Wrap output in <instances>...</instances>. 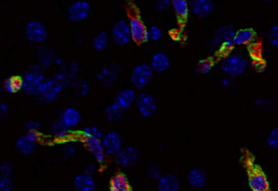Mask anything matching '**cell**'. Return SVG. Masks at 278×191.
I'll list each match as a JSON object with an SVG mask.
<instances>
[{"label": "cell", "instance_id": "45", "mask_svg": "<svg viewBox=\"0 0 278 191\" xmlns=\"http://www.w3.org/2000/svg\"><path fill=\"white\" fill-rule=\"evenodd\" d=\"M13 181L9 177H0V191H12Z\"/></svg>", "mask_w": 278, "mask_h": 191}, {"label": "cell", "instance_id": "55", "mask_svg": "<svg viewBox=\"0 0 278 191\" xmlns=\"http://www.w3.org/2000/svg\"><path fill=\"white\" fill-rule=\"evenodd\" d=\"M261 3H264V4H268V3L273 2L275 0H258Z\"/></svg>", "mask_w": 278, "mask_h": 191}, {"label": "cell", "instance_id": "39", "mask_svg": "<svg viewBox=\"0 0 278 191\" xmlns=\"http://www.w3.org/2000/svg\"><path fill=\"white\" fill-rule=\"evenodd\" d=\"M53 79L57 82L58 84L60 85L63 90H65L66 87H70L71 80H72L67 74L61 72V71H58L54 74Z\"/></svg>", "mask_w": 278, "mask_h": 191}, {"label": "cell", "instance_id": "1", "mask_svg": "<svg viewBox=\"0 0 278 191\" xmlns=\"http://www.w3.org/2000/svg\"><path fill=\"white\" fill-rule=\"evenodd\" d=\"M45 68L41 64H35L25 70L21 77L22 89L21 92L29 96H39L42 85L45 79Z\"/></svg>", "mask_w": 278, "mask_h": 191}, {"label": "cell", "instance_id": "33", "mask_svg": "<svg viewBox=\"0 0 278 191\" xmlns=\"http://www.w3.org/2000/svg\"><path fill=\"white\" fill-rule=\"evenodd\" d=\"M81 135L84 138H95L101 140L105 135V132L98 126H87L81 131Z\"/></svg>", "mask_w": 278, "mask_h": 191}, {"label": "cell", "instance_id": "5", "mask_svg": "<svg viewBox=\"0 0 278 191\" xmlns=\"http://www.w3.org/2000/svg\"><path fill=\"white\" fill-rule=\"evenodd\" d=\"M140 150L136 146H122L114 157V161L122 169H128L136 165L140 161Z\"/></svg>", "mask_w": 278, "mask_h": 191}, {"label": "cell", "instance_id": "47", "mask_svg": "<svg viewBox=\"0 0 278 191\" xmlns=\"http://www.w3.org/2000/svg\"><path fill=\"white\" fill-rule=\"evenodd\" d=\"M24 127L27 130H35L39 132L41 130V123L37 121H29L24 123Z\"/></svg>", "mask_w": 278, "mask_h": 191}, {"label": "cell", "instance_id": "46", "mask_svg": "<svg viewBox=\"0 0 278 191\" xmlns=\"http://www.w3.org/2000/svg\"><path fill=\"white\" fill-rule=\"evenodd\" d=\"M151 35V40L152 41H159L163 37V30L157 25H152L149 29Z\"/></svg>", "mask_w": 278, "mask_h": 191}, {"label": "cell", "instance_id": "20", "mask_svg": "<svg viewBox=\"0 0 278 191\" xmlns=\"http://www.w3.org/2000/svg\"><path fill=\"white\" fill-rule=\"evenodd\" d=\"M248 184L252 191H269V184L267 177L259 171L250 175Z\"/></svg>", "mask_w": 278, "mask_h": 191}, {"label": "cell", "instance_id": "29", "mask_svg": "<svg viewBox=\"0 0 278 191\" xmlns=\"http://www.w3.org/2000/svg\"><path fill=\"white\" fill-rule=\"evenodd\" d=\"M105 115L109 122H119L123 119L124 111L112 103L105 107Z\"/></svg>", "mask_w": 278, "mask_h": 191}, {"label": "cell", "instance_id": "16", "mask_svg": "<svg viewBox=\"0 0 278 191\" xmlns=\"http://www.w3.org/2000/svg\"><path fill=\"white\" fill-rule=\"evenodd\" d=\"M190 9L197 17L206 18L213 13L214 3L213 0H191Z\"/></svg>", "mask_w": 278, "mask_h": 191}, {"label": "cell", "instance_id": "27", "mask_svg": "<svg viewBox=\"0 0 278 191\" xmlns=\"http://www.w3.org/2000/svg\"><path fill=\"white\" fill-rule=\"evenodd\" d=\"M51 134L58 140H66L70 135V130L65 126L60 118H56L51 126Z\"/></svg>", "mask_w": 278, "mask_h": 191}, {"label": "cell", "instance_id": "51", "mask_svg": "<svg viewBox=\"0 0 278 191\" xmlns=\"http://www.w3.org/2000/svg\"><path fill=\"white\" fill-rule=\"evenodd\" d=\"M9 107L7 106V104H5V103H0V116H1V118L4 119L5 117L8 116L9 114Z\"/></svg>", "mask_w": 278, "mask_h": 191}, {"label": "cell", "instance_id": "8", "mask_svg": "<svg viewBox=\"0 0 278 191\" xmlns=\"http://www.w3.org/2000/svg\"><path fill=\"white\" fill-rule=\"evenodd\" d=\"M136 109L143 118H151L157 111V101L155 97L147 92L137 94L136 102Z\"/></svg>", "mask_w": 278, "mask_h": 191}, {"label": "cell", "instance_id": "53", "mask_svg": "<svg viewBox=\"0 0 278 191\" xmlns=\"http://www.w3.org/2000/svg\"><path fill=\"white\" fill-rule=\"evenodd\" d=\"M150 32H149V29H147L146 32H145L144 36H143V39L142 40H141V43H140V44H145V43H148V42L150 41Z\"/></svg>", "mask_w": 278, "mask_h": 191}, {"label": "cell", "instance_id": "41", "mask_svg": "<svg viewBox=\"0 0 278 191\" xmlns=\"http://www.w3.org/2000/svg\"><path fill=\"white\" fill-rule=\"evenodd\" d=\"M13 173H14V168L13 165L9 161H4L1 164V168H0V177H13Z\"/></svg>", "mask_w": 278, "mask_h": 191}, {"label": "cell", "instance_id": "49", "mask_svg": "<svg viewBox=\"0 0 278 191\" xmlns=\"http://www.w3.org/2000/svg\"><path fill=\"white\" fill-rule=\"evenodd\" d=\"M56 64L57 66V68H59V71L65 72H66V68H67L68 62H66V60L62 59V58H58L57 60H56Z\"/></svg>", "mask_w": 278, "mask_h": 191}, {"label": "cell", "instance_id": "30", "mask_svg": "<svg viewBox=\"0 0 278 191\" xmlns=\"http://www.w3.org/2000/svg\"><path fill=\"white\" fill-rule=\"evenodd\" d=\"M70 87L71 91H74V95L78 97L85 96L88 93L89 87L87 82L78 77L71 80Z\"/></svg>", "mask_w": 278, "mask_h": 191}, {"label": "cell", "instance_id": "37", "mask_svg": "<svg viewBox=\"0 0 278 191\" xmlns=\"http://www.w3.org/2000/svg\"><path fill=\"white\" fill-rule=\"evenodd\" d=\"M147 176L148 179L152 181H158L159 177L162 176L161 170L155 163L148 162L147 166Z\"/></svg>", "mask_w": 278, "mask_h": 191}, {"label": "cell", "instance_id": "40", "mask_svg": "<svg viewBox=\"0 0 278 191\" xmlns=\"http://www.w3.org/2000/svg\"><path fill=\"white\" fill-rule=\"evenodd\" d=\"M267 143L269 147L273 150H278V128L275 127L269 132L267 136Z\"/></svg>", "mask_w": 278, "mask_h": 191}, {"label": "cell", "instance_id": "22", "mask_svg": "<svg viewBox=\"0 0 278 191\" xmlns=\"http://www.w3.org/2000/svg\"><path fill=\"white\" fill-rule=\"evenodd\" d=\"M74 187L76 191H95L96 183L91 175L83 173L74 177Z\"/></svg>", "mask_w": 278, "mask_h": 191}, {"label": "cell", "instance_id": "44", "mask_svg": "<svg viewBox=\"0 0 278 191\" xmlns=\"http://www.w3.org/2000/svg\"><path fill=\"white\" fill-rule=\"evenodd\" d=\"M237 83V79L233 77L229 76V75H225L221 79V84L222 87L225 89H231L234 87Z\"/></svg>", "mask_w": 278, "mask_h": 191}, {"label": "cell", "instance_id": "15", "mask_svg": "<svg viewBox=\"0 0 278 191\" xmlns=\"http://www.w3.org/2000/svg\"><path fill=\"white\" fill-rule=\"evenodd\" d=\"M59 118L69 130H73L80 123L81 113L75 107H65L59 113Z\"/></svg>", "mask_w": 278, "mask_h": 191}, {"label": "cell", "instance_id": "14", "mask_svg": "<svg viewBox=\"0 0 278 191\" xmlns=\"http://www.w3.org/2000/svg\"><path fill=\"white\" fill-rule=\"evenodd\" d=\"M38 63L44 66V68H50L56 64L57 55L54 48L49 46H40L36 51Z\"/></svg>", "mask_w": 278, "mask_h": 191}, {"label": "cell", "instance_id": "10", "mask_svg": "<svg viewBox=\"0 0 278 191\" xmlns=\"http://www.w3.org/2000/svg\"><path fill=\"white\" fill-rule=\"evenodd\" d=\"M111 39L117 46H125L132 40L130 25L126 20H120L112 27Z\"/></svg>", "mask_w": 278, "mask_h": 191}, {"label": "cell", "instance_id": "24", "mask_svg": "<svg viewBox=\"0 0 278 191\" xmlns=\"http://www.w3.org/2000/svg\"><path fill=\"white\" fill-rule=\"evenodd\" d=\"M110 191H132L128 177L123 173H118L114 175L109 183Z\"/></svg>", "mask_w": 278, "mask_h": 191}, {"label": "cell", "instance_id": "18", "mask_svg": "<svg viewBox=\"0 0 278 191\" xmlns=\"http://www.w3.org/2000/svg\"><path fill=\"white\" fill-rule=\"evenodd\" d=\"M83 142L89 151L93 155L96 161L98 164H103L106 159V153L104 150L101 140L95 138H84Z\"/></svg>", "mask_w": 278, "mask_h": 191}, {"label": "cell", "instance_id": "26", "mask_svg": "<svg viewBox=\"0 0 278 191\" xmlns=\"http://www.w3.org/2000/svg\"><path fill=\"white\" fill-rule=\"evenodd\" d=\"M256 33L252 29H241L235 33L234 46L248 45L256 40Z\"/></svg>", "mask_w": 278, "mask_h": 191}, {"label": "cell", "instance_id": "2", "mask_svg": "<svg viewBox=\"0 0 278 191\" xmlns=\"http://www.w3.org/2000/svg\"><path fill=\"white\" fill-rule=\"evenodd\" d=\"M246 58L238 53H229L224 56L221 63V68L225 75L237 78L245 73L248 69Z\"/></svg>", "mask_w": 278, "mask_h": 191}, {"label": "cell", "instance_id": "31", "mask_svg": "<svg viewBox=\"0 0 278 191\" xmlns=\"http://www.w3.org/2000/svg\"><path fill=\"white\" fill-rule=\"evenodd\" d=\"M109 44V37L105 31L97 33L92 41V48L97 52H103L107 49Z\"/></svg>", "mask_w": 278, "mask_h": 191}, {"label": "cell", "instance_id": "6", "mask_svg": "<svg viewBox=\"0 0 278 191\" xmlns=\"http://www.w3.org/2000/svg\"><path fill=\"white\" fill-rule=\"evenodd\" d=\"M62 91L63 88L58 84L57 82L53 79V77L47 78L42 85L40 95L36 97V99L39 103H52L57 99Z\"/></svg>", "mask_w": 278, "mask_h": 191}, {"label": "cell", "instance_id": "12", "mask_svg": "<svg viewBox=\"0 0 278 191\" xmlns=\"http://www.w3.org/2000/svg\"><path fill=\"white\" fill-rule=\"evenodd\" d=\"M90 12V5L85 0H77L70 5L68 9V17L73 23L84 21Z\"/></svg>", "mask_w": 278, "mask_h": 191}, {"label": "cell", "instance_id": "17", "mask_svg": "<svg viewBox=\"0 0 278 191\" xmlns=\"http://www.w3.org/2000/svg\"><path fill=\"white\" fill-rule=\"evenodd\" d=\"M208 180V176L204 169L201 168H194L189 172L187 175V181L190 186L194 189H202L206 186Z\"/></svg>", "mask_w": 278, "mask_h": 191}, {"label": "cell", "instance_id": "19", "mask_svg": "<svg viewBox=\"0 0 278 191\" xmlns=\"http://www.w3.org/2000/svg\"><path fill=\"white\" fill-rule=\"evenodd\" d=\"M179 179L171 173L162 174L157 183L158 191H179Z\"/></svg>", "mask_w": 278, "mask_h": 191}, {"label": "cell", "instance_id": "7", "mask_svg": "<svg viewBox=\"0 0 278 191\" xmlns=\"http://www.w3.org/2000/svg\"><path fill=\"white\" fill-rule=\"evenodd\" d=\"M24 34L31 43L43 44L48 37V29L42 21H31L24 28Z\"/></svg>", "mask_w": 278, "mask_h": 191}, {"label": "cell", "instance_id": "23", "mask_svg": "<svg viewBox=\"0 0 278 191\" xmlns=\"http://www.w3.org/2000/svg\"><path fill=\"white\" fill-rule=\"evenodd\" d=\"M15 146L20 154L24 155V156H30L36 150L37 142L28 139L26 136L24 134L17 138L16 143H15Z\"/></svg>", "mask_w": 278, "mask_h": 191}, {"label": "cell", "instance_id": "21", "mask_svg": "<svg viewBox=\"0 0 278 191\" xmlns=\"http://www.w3.org/2000/svg\"><path fill=\"white\" fill-rule=\"evenodd\" d=\"M130 25L131 33H132V40L137 44H140L142 40L143 36L146 32L147 29L144 22L140 17L137 16L131 17L128 21Z\"/></svg>", "mask_w": 278, "mask_h": 191}, {"label": "cell", "instance_id": "52", "mask_svg": "<svg viewBox=\"0 0 278 191\" xmlns=\"http://www.w3.org/2000/svg\"><path fill=\"white\" fill-rule=\"evenodd\" d=\"M96 169H97V167H96L95 164L94 163H90L85 168L84 173L92 176L93 173H95Z\"/></svg>", "mask_w": 278, "mask_h": 191}, {"label": "cell", "instance_id": "9", "mask_svg": "<svg viewBox=\"0 0 278 191\" xmlns=\"http://www.w3.org/2000/svg\"><path fill=\"white\" fill-rule=\"evenodd\" d=\"M119 65L115 62L101 66L100 72L97 73V78L103 87H109L117 82L119 77Z\"/></svg>", "mask_w": 278, "mask_h": 191}, {"label": "cell", "instance_id": "50", "mask_svg": "<svg viewBox=\"0 0 278 191\" xmlns=\"http://www.w3.org/2000/svg\"><path fill=\"white\" fill-rule=\"evenodd\" d=\"M254 68L257 70L258 72H264L266 68L265 62L263 60H257L254 63Z\"/></svg>", "mask_w": 278, "mask_h": 191}, {"label": "cell", "instance_id": "35", "mask_svg": "<svg viewBox=\"0 0 278 191\" xmlns=\"http://www.w3.org/2000/svg\"><path fill=\"white\" fill-rule=\"evenodd\" d=\"M255 104L263 113L272 112L275 109V105H274L272 99L265 98V97H260L259 99H256Z\"/></svg>", "mask_w": 278, "mask_h": 191}, {"label": "cell", "instance_id": "34", "mask_svg": "<svg viewBox=\"0 0 278 191\" xmlns=\"http://www.w3.org/2000/svg\"><path fill=\"white\" fill-rule=\"evenodd\" d=\"M76 145L72 141H67L62 145L60 148V156L65 161H70L76 155Z\"/></svg>", "mask_w": 278, "mask_h": 191}, {"label": "cell", "instance_id": "25", "mask_svg": "<svg viewBox=\"0 0 278 191\" xmlns=\"http://www.w3.org/2000/svg\"><path fill=\"white\" fill-rule=\"evenodd\" d=\"M150 65L155 72H164L169 67V57L164 52H158L152 56Z\"/></svg>", "mask_w": 278, "mask_h": 191}, {"label": "cell", "instance_id": "4", "mask_svg": "<svg viewBox=\"0 0 278 191\" xmlns=\"http://www.w3.org/2000/svg\"><path fill=\"white\" fill-rule=\"evenodd\" d=\"M153 70L149 64H137L135 66L131 73V83L136 89H144L146 87L153 77Z\"/></svg>", "mask_w": 278, "mask_h": 191}, {"label": "cell", "instance_id": "42", "mask_svg": "<svg viewBox=\"0 0 278 191\" xmlns=\"http://www.w3.org/2000/svg\"><path fill=\"white\" fill-rule=\"evenodd\" d=\"M78 68H78V63L75 60H71L68 62L65 73L67 74L71 79H75L78 75Z\"/></svg>", "mask_w": 278, "mask_h": 191}, {"label": "cell", "instance_id": "54", "mask_svg": "<svg viewBox=\"0 0 278 191\" xmlns=\"http://www.w3.org/2000/svg\"><path fill=\"white\" fill-rule=\"evenodd\" d=\"M76 42L78 45H82V44H83V39H81V37H78V39H77Z\"/></svg>", "mask_w": 278, "mask_h": 191}, {"label": "cell", "instance_id": "3", "mask_svg": "<svg viewBox=\"0 0 278 191\" xmlns=\"http://www.w3.org/2000/svg\"><path fill=\"white\" fill-rule=\"evenodd\" d=\"M235 31L233 25L227 24V25H221L214 32L212 39L210 40V48L214 51L223 52L228 51L234 47Z\"/></svg>", "mask_w": 278, "mask_h": 191}, {"label": "cell", "instance_id": "32", "mask_svg": "<svg viewBox=\"0 0 278 191\" xmlns=\"http://www.w3.org/2000/svg\"><path fill=\"white\" fill-rule=\"evenodd\" d=\"M171 7L179 19L184 20L187 18L190 12V5L188 0H171Z\"/></svg>", "mask_w": 278, "mask_h": 191}, {"label": "cell", "instance_id": "13", "mask_svg": "<svg viewBox=\"0 0 278 191\" xmlns=\"http://www.w3.org/2000/svg\"><path fill=\"white\" fill-rule=\"evenodd\" d=\"M136 96H137V94L133 89H123L121 91H117L113 103L117 107L125 111L134 104Z\"/></svg>", "mask_w": 278, "mask_h": 191}, {"label": "cell", "instance_id": "36", "mask_svg": "<svg viewBox=\"0 0 278 191\" xmlns=\"http://www.w3.org/2000/svg\"><path fill=\"white\" fill-rule=\"evenodd\" d=\"M266 39L268 40V44L272 46V48L278 49V24L272 25L266 34Z\"/></svg>", "mask_w": 278, "mask_h": 191}, {"label": "cell", "instance_id": "28", "mask_svg": "<svg viewBox=\"0 0 278 191\" xmlns=\"http://www.w3.org/2000/svg\"><path fill=\"white\" fill-rule=\"evenodd\" d=\"M3 89L9 94H16L19 91H21L22 89L21 77H8L3 83Z\"/></svg>", "mask_w": 278, "mask_h": 191}, {"label": "cell", "instance_id": "11", "mask_svg": "<svg viewBox=\"0 0 278 191\" xmlns=\"http://www.w3.org/2000/svg\"><path fill=\"white\" fill-rule=\"evenodd\" d=\"M101 143L107 156L115 157L122 147L121 135L117 132L109 131L101 139Z\"/></svg>", "mask_w": 278, "mask_h": 191}, {"label": "cell", "instance_id": "43", "mask_svg": "<svg viewBox=\"0 0 278 191\" xmlns=\"http://www.w3.org/2000/svg\"><path fill=\"white\" fill-rule=\"evenodd\" d=\"M171 8V0H157L155 10L158 13H163Z\"/></svg>", "mask_w": 278, "mask_h": 191}, {"label": "cell", "instance_id": "38", "mask_svg": "<svg viewBox=\"0 0 278 191\" xmlns=\"http://www.w3.org/2000/svg\"><path fill=\"white\" fill-rule=\"evenodd\" d=\"M213 63L212 61L208 59L206 60H202L198 62V64L196 66L195 71L199 74H207L210 72V70L212 69Z\"/></svg>", "mask_w": 278, "mask_h": 191}, {"label": "cell", "instance_id": "48", "mask_svg": "<svg viewBox=\"0 0 278 191\" xmlns=\"http://www.w3.org/2000/svg\"><path fill=\"white\" fill-rule=\"evenodd\" d=\"M25 135L26 136L28 139L33 141V142H37L39 138V132L35 131V130H27Z\"/></svg>", "mask_w": 278, "mask_h": 191}, {"label": "cell", "instance_id": "56", "mask_svg": "<svg viewBox=\"0 0 278 191\" xmlns=\"http://www.w3.org/2000/svg\"><path fill=\"white\" fill-rule=\"evenodd\" d=\"M51 191H59V190H57V189H52V190H51Z\"/></svg>", "mask_w": 278, "mask_h": 191}]
</instances>
